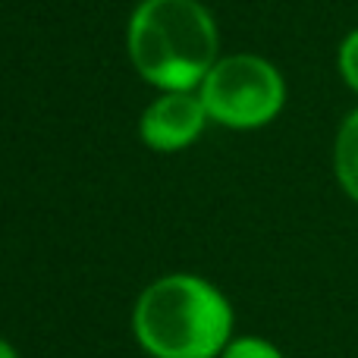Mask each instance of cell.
Returning <instances> with one entry per match:
<instances>
[{"label":"cell","mask_w":358,"mask_h":358,"mask_svg":"<svg viewBox=\"0 0 358 358\" xmlns=\"http://www.w3.org/2000/svg\"><path fill=\"white\" fill-rule=\"evenodd\" d=\"M132 327L155 358H217L233 330V311L208 280L173 273L142 292Z\"/></svg>","instance_id":"cell-1"},{"label":"cell","mask_w":358,"mask_h":358,"mask_svg":"<svg viewBox=\"0 0 358 358\" xmlns=\"http://www.w3.org/2000/svg\"><path fill=\"white\" fill-rule=\"evenodd\" d=\"M138 76L164 92H192L217 63V29L198 0H142L129 22Z\"/></svg>","instance_id":"cell-2"},{"label":"cell","mask_w":358,"mask_h":358,"mask_svg":"<svg viewBox=\"0 0 358 358\" xmlns=\"http://www.w3.org/2000/svg\"><path fill=\"white\" fill-rule=\"evenodd\" d=\"M198 94L210 120L229 129H255L280 113L286 88L267 60L255 54H233L210 66Z\"/></svg>","instance_id":"cell-3"},{"label":"cell","mask_w":358,"mask_h":358,"mask_svg":"<svg viewBox=\"0 0 358 358\" xmlns=\"http://www.w3.org/2000/svg\"><path fill=\"white\" fill-rule=\"evenodd\" d=\"M201 94L192 92H167L145 110L142 117V138L155 151H179L201 136L208 123Z\"/></svg>","instance_id":"cell-4"},{"label":"cell","mask_w":358,"mask_h":358,"mask_svg":"<svg viewBox=\"0 0 358 358\" xmlns=\"http://www.w3.org/2000/svg\"><path fill=\"white\" fill-rule=\"evenodd\" d=\"M336 176L343 189L358 201V110L343 123L336 136Z\"/></svg>","instance_id":"cell-5"},{"label":"cell","mask_w":358,"mask_h":358,"mask_svg":"<svg viewBox=\"0 0 358 358\" xmlns=\"http://www.w3.org/2000/svg\"><path fill=\"white\" fill-rule=\"evenodd\" d=\"M223 358H283L271 343L255 340V336H245V340H236L223 349Z\"/></svg>","instance_id":"cell-6"},{"label":"cell","mask_w":358,"mask_h":358,"mask_svg":"<svg viewBox=\"0 0 358 358\" xmlns=\"http://www.w3.org/2000/svg\"><path fill=\"white\" fill-rule=\"evenodd\" d=\"M340 69L346 76V82L358 92V31L343 41V50H340Z\"/></svg>","instance_id":"cell-7"},{"label":"cell","mask_w":358,"mask_h":358,"mask_svg":"<svg viewBox=\"0 0 358 358\" xmlns=\"http://www.w3.org/2000/svg\"><path fill=\"white\" fill-rule=\"evenodd\" d=\"M0 358H19V355L13 352V346H6V343L0 340Z\"/></svg>","instance_id":"cell-8"}]
</instances>
